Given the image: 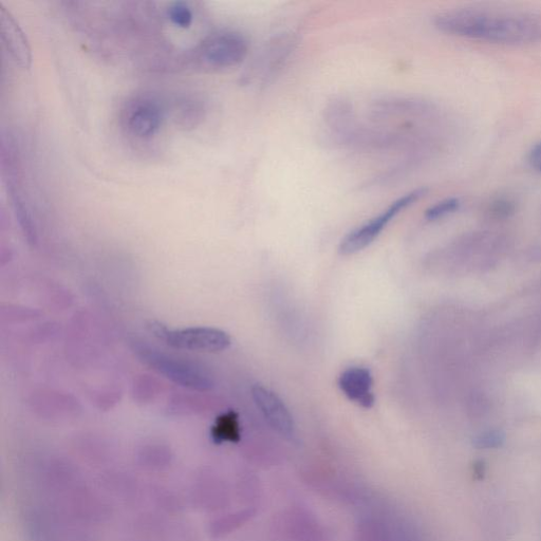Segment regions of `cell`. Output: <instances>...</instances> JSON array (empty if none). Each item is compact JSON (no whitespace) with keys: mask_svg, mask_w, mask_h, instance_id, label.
Returning <instances> with one entry per match:
<instances>
[{"mask_svg":"<svg viewBox=\"0 0 541 541\" xmlns=\"http://www.w3.org/2000/svg\"><path fill=\"white\" fill-rule=\"evenodd\" d=\"M435 27L442 33L503 46L541 44V12L468 7L438 14Z\"/></svg>","mask_w":541,"mask_h":541,"instance_id":"cell-1","label":"cell"},{"mask_svg":"<svg viewBox=\"0 0 541 541\" xmlns=\"http://www.w3.org/2000/svg\"><path fill=\"white\" fill-rule=\"evenodd\" d=\"M129 346L139 361L177 385L197 391L215 386L211 372L197 363L165 353L139 338L129 339Z\"/></svg>","mask_w":541,"mask_h":541,"instance_id":"cell-2","label":"cell"},{"mask_svg":"<svg viewBox=\"0 0 541 541\" xmlns=\"http://www.w3.org/2000/svg\"><path fill=\"white\" fill-rule=\"evenodd\" d=\"M147 328L157 340L180 350L221 352L232 344L226 331L213 327L171 329L160 322L152 321L147 324Z\"/></svg>","mask_w":541,"mask_h":541,"instance_id":"cell-3","label":"cell"},{"mask_svg":"<svg viewBox=\"0 0 541 541\" xmlns=\"http://www.w3.org/2000/svg\"><path fill=\"white\" fill-rule=\"evenodd\" d=\"M427 193L426 189H418L400 197L380 215L370 219L362 227L349 233L341 242L340 253L344 256L357 254L375 241L391 220H394L400 213L412 207L418 200Z\"/></svg>","mask_w":541,"mask_h":541,"instance_id":"cell-4","label":"cell"},{"mask_svg":"<svg viewBox=\"0 0 541 541\" xmlns=\"http://www.w3.org/2000/svg\"><path fill=\"white\" fill-rule=\"evenodd\" d=\"M198 58L203 65L213 69L235 67L247 58L249 46L244 36L232 31L212 34L198 50Z\"/></svg>","mask_w":541,"mask_h":541,"instance_id":"cell-5","label":"cell"},{"mask_svg":"<svg viewBox=\"0 0 541 541\" xmlns=\"http://www.w3.org/2000/svg\"><path fill=\"white\" fill-rule=\"evenodd\" d=\"M124 121L128 132L140 139L155 136L162 125V106L152 98H139L127 106Z\"/></svg>","mask_w":541,"mask_h":541,"instance_id":"cell-6","label":"cell"},{"mask_svg":"<svg viewBox=\"0 0 541 541\" xmlns=\"http://www.w3.org/2000/svg\"><path fill=\"white\" fill-rule=\"evenodd\" d=\"M252 397L260 412L278 432L285 435L293 433L294 422L289 409L273 391L264 386L255 385L252 388Z\"/></svg>","mask_w":541,"mask_h":541,"instance_id":"cell-7","label":"cell"},{"mask_svg":"<svg viewBox=\"0 0 541 541\" xmlns=\"http://www.w3.org/2000/svg\"><path fill=\"white\" fill-rule=\"evenodd\" d=\"M339 385L349 400L357 402L364 408L375 405L376 398L371 391L373 379L369 369L364 367L346 369L340 377Z\"/></svg>","mask_w":541,"mask_h":541,"instance_id":"cell-8","label":"cell"},{"mask_svg":"<svg viewBox=\"0 0 541 541\" xmlns=\"http://www.w3.org/2000/svg\"><path fill=\"white\" fill-rule=\"evenodd\" d=\"M0 24L5 45L14 61L24 69L32 65V53L27 37L14 17L5 8L0 9Z\"/></svg>","mask_w":541,"mask_h":541,"instance_id":"cell-9","label":"cell"},{"mask_svg":"<svg viewBox=\"0 0 541 541\" xmlns=\"http://www.w3.org/2000/svg\"><path fill=\"white\" fill-rule=\"evenodd\" d=\"M11 198L16 219L18 220V223H20L24 236L30 246H35L37 244V238L39 237H37L34 221L27 204L20 193L15 189L11 190Z\"/></svg>","mask_w":541,"mask_h":541,"instance_id":"cell-10","label":"cell"},{"mask_svg":"<svg viewBox=\"0 0 541 541\" xmlns=\"http://www.w3.org/2000/svg\"><path fill=\"white\" fill-rule=\"evenodd\" d=\"M517 211L516 200L508 194L493 197L485 207V215L491 220L502 221L513 217Z\"/></svg>","mask_w":541,"mask_h":541,"instance_id":"cell-11","label":"cell"},{"mask_svg":"<svg viewBox=\"0 0 541 541\" xmlns=\"http://www.w3.org/2000/svg\"><path fill=\"white\" fill-rule=\"evenodd\" d=\"M214 436L221 440H238V417L234 412L223 415L217 420L216 426L214 428Z\"/></svg>","mask_w":541,"mask_h":541,"instance_id":"cell-12","label":"cell"},{"mask_svg":"<svg viewBox=\"0 0 541 541\" xmlns=\"http://www.w3.org/2000/svg\"><path fill=\"white\" fill-rule=\"evenodd\" d=\"M462 202L457 197L446 198L441 200L429 208L425 212V218L428 221H436L447 216L455 214L461 208Z\"/></svg>","mask_w":541,"mask_h":541,"instance_id":"cell-13","label":"cell"},{"mask_svg":"<svg viewBox=\"0 0 541 541\" xmlns=\"http://www.w3.org/2000/svg\"><path fill=\"white\" fill-rule=\"evenodd\" d=\"M167 16L177 27L188 29L193 24V12L188 5L182 2L174 3L167 9Z\"/></svg>","mask_w":541,"mask_h":541,"instance_id":"cell-14","label":"cell"},{"mask_svg":"<svg viewBox=\"0 0 541 541\" xmlns=\"http://www.w3.org/2000/svg\"><path fill=\"white\" fill-rule=\"evenodd\" d=\"M503 440V436L498 432H489L481 435L477 439V444L481 447H493L499 445Z\"/></svg>","mask_w":541,"mask_h":541,"instance_id":"cell-15","label":"cell"},{"mask_svg":"<svg viewBox=\"0 0 541 541\" xmlns=\"http://www.w3.org/2000/svg\"><path fill=\"white\" fill-rule=\"evenodd\" d=\"M528 162L532 169L541 173V142L534 145L528 154Z\"/></svg>","mask_w":541,"mask_h":541,"instance_id":"cell-16","label":"cell"},{"mask_svg":"<svg viewBox=\"0 0 541 541\" xmlns=\"http://www.w3.org/2000/svg\"><path fill=\"white\" fill-rule=\"evenodd\" d=\"M487 406H488V401L485 400L482 396L480 395L472 396V399L470 400V409L471 410L474 409L475 414L482 415V412H484V410H487Z\"/></svg>","mask_w":541,"mask_h":541,"instance_id":"cell-17","label":"cell"},{"mask_svg":"<svg viewBox=\"0 0 541 541\" xmlns=\"http://www.w3.org/2000/svg\"><path fill=\"white\" fill-rule=\"evenodd\" d=\"M540 221H541V213H540Z\"/></svg>","mask_w":541,"mask_h":541,"instance_id":"cell-18","label":"cell"}]
</instances>
